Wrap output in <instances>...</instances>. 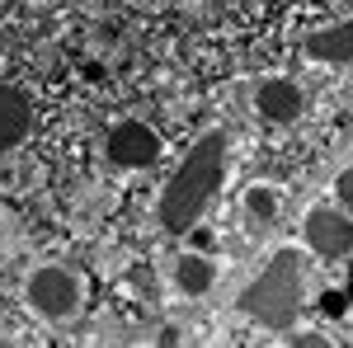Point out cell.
Returning <instances> with one entry per match:
<instances>
[{
	"label": "cell",
	"mask_w": 353,
	"mask_h": 348,
	"mask_svg": "<svg viewBox=\"0 0 353 348\" xmlns=\"http://www.w3.org/2000/svg\"><path fill=\"white\" fill-rule=\"evenodd\" d=\"M306 52L316 57V61H353V19L311 33V38H306Z\"/></svg>",
	"instance_id": "8"
},
{
	"label": "cell",
	"mask_w": 353,
	"mask_h": 348,
	"mask_svg": "<svg viewBox=\"0 0 353 348\" xmlns=\"http://www.w3.org/2000/svg\"><path fill=\"white\" fill-rule=\"evenodd\" d=\"M156 156H161V136L151 132L146 123H123V127L109 132V161L113 165L146 170V165H156Z\"/></svg>",
	"instance_id": "5"
},
{
	"label": "cell",
	"mask_w": 353,
	"mask_h": 348,
	"mask_svg": "<svg viewBox=\"0 0 353 348\" xmlns=\"http://www.w3.org/2000/svg\"><path fill=\"white\" fill-rule=\"evenodd\" d=\"M212 278H217V268H212V259H203V254H184L179 268H174V287L184 296H203L212 287Z\"/></svg>",
	"instance_id": "9"
},
{
	"label": "cell",
	"mask_w": 353,
	"mask_h": 348,
	"mask_svg": "<svg viewBox=\"0 0 353 348\" xmlns=\"http://www.w3.org/2000/svg\"><path fill=\"white\" fill-rule=\"evenodd\" d=\"M28 99L19 90H10V85H0V151H10V146H19L28 132Z\"/></svg>",
	"instance_id": "7"
},
{
	"label": "cell",
	"mask_w": 353,
	"mask_h": 348,
	"mask_svg": "<svg viewBox=\"0 0 353 348\" xmlns=\"http://www.w3.org/2000/svg\"><path fill=\"white\" fill-rule=\"evenodd\" d=\"M28 301L38 306V316L66 320V316L76 311V301H81V287H76V278H71L66 268H38V273L28 278Z\"/></svg>",
	"instance_id": "3"
},
{
	"label": "cell",
	"mask_w": 353,
	"mask_h": 348,
	"mask_svg": "<svg viewBox=\"0 0 353 348\" xmlns=\"http://www.w3.org/2000/svg\"><path fill=\"white\" fill-rule=\"evenodd\" d=\"M334 193H339V203H344V207H353V170H344V174H339Z\"/></svg>",
	"instance_id": "11"
},
{
	"label": "cell",
	"mask_w": 353,
	"mask_h": 348,
	"mask_svg": "<svg viewBox=\"0 0 353 348\" xmlns=\"http://www.w3.org/2000/svg\"><path fill=\"white\" fill-rule=\"evenodd\" d=\"M306 245L321 259H344V254H353V221L334 207H316L306 216Z\"/></svg>",
	"instance_id": "4"
},
{
	"label": "cell",
	"mask_w": 353,
	"mask_h": 348,
	"mask_svg": "<svg viewBox=\"0 0 353 348\" xmlns=\"http://www.w3.org/2000/svg\"><path fill=\"white\" fill-rule=\"evenodd\" d=\"M241 311L254 316L269 329H288L301 311V254L297 249H278L273 264L241 292Z\"/></svg>",
	"instance_id": "2"
},
{
	"label": "cell",
	"mask_w": 353,
	"mask_h": 348,
	"mask_svg": "<svg viewBox=\"0 0 353 348\" xmlns=\"http://www.w3.org/2000/svg\"><path fill=\"white\" fill-rule=\"evenodd\" d=\"M254 104H259V113L273 118V123H292L301 113V90L292 81H264L254 90Z\"/></svg>",
	"instance_id": "6"
},
{
	"label": "cell",
	"mask_w": 353,
	"mask_h": 348,
	"mask_svg": "<svg viewBox=\"0 0 353 348\" xmlns=\"http://www.w3.org/2000/svg\"><path fill=\"white\" fill-rule=\"evenodd\" d=\"M221 170H226V136L212 132V136H203L189 156H184V165H179V170L170 174V184H165V193H161L165 231L184 236L193 221L203 216L208 198H212L217 184H221Z\"/></svg>",
	"instance_id": "1"
},
{
	"label": "cell",
	"mask_w": 353,
	"mask_h": 348,
	"mask_svg": "<svg viewBox=\"0 0 353 348\" xmlns=\"http://www.w3.org/2000/svg\"><path fill=\"white\" fill-rule=\"evenodd\" d=\"M245 203H250V216H254V221H273V216H278V193H273V188H250Z\"/></svg>",
	"instance_id": "10"
}]
</instances>
